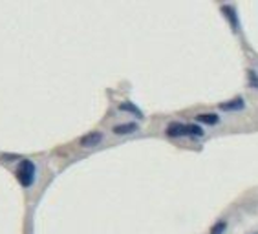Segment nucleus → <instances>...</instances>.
<instances>
[{
    "label": "nucleus",
    "mask_w": 258,
    "mask_h": 234,
    "mask_svg": "<svg viewBox=\"0 0 258 234\" xmlns=\"http://www.w3.org/2000/svg\"><path fill=\"white\" fill-rule=\"evenodd\" d=\"M167 136L168 138H185V136H190V138H202V136H204V130H202L198 124L172 122V124L167 126Z\"/></svg>",
    "instance_id": "1"
},
{
    "label": "nucleus",
    "mask_w": 258,
    "mask_h": 234,
    "mask_svg": "<svg viewBox=\"0 0 258 234\" xmlns=\"http://www.w3.org/2000/svg\"><path fill=\"white\" fill-rule=\"evenodd\" d=\"M16 180L20 181L22 186H30L35 180V165L30 160H22L18 170H16Z\"/></svg>",
    "instance_id": "2"
},
{
    "label": "nucleus",
    "mask_w": 258,
    "mask_h": 234,
    "mask_svg": "<svg viewBox=\"0 0 258 234\" xmlns=\"http://www.w3.org/2000/svg\"><path fill=\"white\" fill-rule=\"evenodd\" d=\"M101 141H102L101 132H90V134H86V136H82L79 143H81V146H84V148H94L97 144H101Z\"/></svg>",
    "instance_id": "3"
},
{
    "label": "nucleus",
    "mask_w": 258,
    "mask_h": 234,
    "mask_svg": "<svg viewBox=\"0 0 258 234\" xmlns=\"http://www.w3.org/2000/svg\"><path fill=\"white\" fill-rule=\"evenodd\" d=\"M244 106H246V102H244L242 97H234L231 101L218 104V108H220L222 112H238V110H244Z\"/></svg>",
    "instance_id": "4"
},
{
    "label": "nucleus",
    "mask_w": 258,
    "mask_h": 234,
    "mask_svg": "<svg viewBox=\"0 0 258 234\" xmlns=\"http://www.w3.org/2000/svg\"><path fill=\"white\" fill-rule=\"evenodd\" d=\"M222 11H224V15L227 16V20L231 24L232 32H238V30H240V22H238L236 10H234L232 6H222Z\"/></svg>",
    "instance_id": "5"
},
{
    "label": "nucleus",
    "mask_w": 258,
    "mask_h": 234,
    "mask_svg": "<svg viewBox=\"0 0 258 234\" xmlns=\"http://www.w3.org/2000/svg\"><path fill=\"white\" fill-rule=\"evenodd\" d=\"M196 121L202 122V124L212 126V124H218V122H220V116H216V114H198V116H196Z\"/></svg>",
    "instance_id": "6"
},
{
    "label": "nucleus",
    "mask_w": 258,
    "mask_h": 234,
    "mask_svg": "<svg viewBox=\"0 0 258 234\" xmlns=\"http://www.w3.org/2000/svg\"><path fill=\"white\" fill-rule=\"evenodd\" d=\"M136 130H138V124H136V122H124V124H118V126H114V134H118V136L134 134Z\"/></svg>",
    "instance_id": "7"
},
{
    "label": "nucleus",
    "mask_w": 258,
    "mask_h": 234,
    "mask_svg": "<svg viewBox=\"0 0 258 234\" xmlns=\"http://www.w3.org/2000/svg\"><path fill=\"white\" fill-rule=\"evenodd\" d=\"M119 110H121V112L134 114L136 117H143V112H141V110L138 106H134L132 102H121V104H119Z\"/></svg>",
    "instance_id": "8"
},
{
    "label": "nucleus",
    "mask_w": 258,
    "mask_h": 234,
    "mask_svg": "<svg viewBox=\"0 0 258 234\" xmlns=\"http://www.w3.org/2000/svg\"><path fill=\"white\" fill-rule=\"evenodd\" d=\"M227 229V222L226 220H220L218 224L212 225V229H210V234H224Z\"/></svg>",
    "instance_id": "9"
},
{
    "label": "nucleus",
    "mask_w": 258,
    "mask_h": 234,
    "mask_svg": "<svg viewBox=\"0 0 258 234\" xmlns=\"http://www.w3.org/2000/svg\"><path fill=\"white\" fill-rule=\"evenodd\" d=\"M248 80H249V84L258 90V75H256L254 70H249V72H248Z\"/></svg>",
    "instance_id": "10"
},
{
    "label": "nucleus",
    "mask_w": 258,
    "mask_h": 234,
    "mask_svg": "<svg viewBox=\"0 0 258 234\" xmlns=\"http://www.w3.org/2000/svg\"><path fill=\"white\" fill-rule=\"evenodd\" d=\"M254 234H258V232H254Z\"/></svg>",
    "instance_id": "11"
}]
</instances>
